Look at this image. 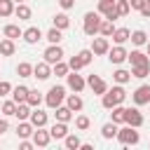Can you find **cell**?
Instances as JSON below:
<instances>
[{
  "label": "cell",
  "mask_w": 150,
  "mask_h": 150,
  "mask_svg": "<svg viewBox=\"0 0 150 150\" xmlns=\"http://www.w3.org/2000/svg\"><path fill=\"white\" fill-rule=\"evenodd\" d=\"M124 98H127L124 87H122V84H115L112 89H105V94H101V105H103L105 110H110V108L124 103Z\"/></svg>",
  "instance_id": "cell-1"
},
{
  "label": "cell",
  "mask_w": 150,
  "mask_h": 150,
  "mask_svg": "<svg viewBox=\"0 0 150 150\" xmlns=\"http://www.w3.org/2000/svg\"><path fill=\"white\" fill-rule=\"evenodd\" d=\"M66 101V87H61V84H54V87H49V91L45 94V103H47V108H59L61 103Z\"/></svg>",
  "instance_id": "cell-2"
},
{
  "label": "cell",
  "mask_w": 150,
  "mask_h": 150,
  "mask_svg": "<svg viewBox=\"0 0 150 150\" xmlns=\"http://www.w3.org/2000/svg\"><path fill=\"white\" fill-rule=\"evenodd\" d=\"M101 14L98 12H87L84 14V21H82V30H84V35H89V38H94L96 33H98V28H101Z\"/></svg>",
  "instance_id": "cell-3"
},
{
  "label": "cell",
  "mask_w": 150,
  "mask_h": 150,
  "mask_svg": "<svg viewBox=\"0 0 150 150\" xmlns=\"http://www.w3.org/2000/svg\"><path fill=\"white\" fill-rule=\"evenodd\" d=\"M122 145H136L138 141H141V134L136 131V127H122V129H117V136H115Z\"/></svg>",
  "instance_id": "cell-4"
},
{
  "label": "cell",
  "mask_w": 150,
  "mask_h": 150,
  "mask_svg": "<svg viewBox=\"0 0 150 150\" xmlns=\"http://www.w3.org/2000/svg\"><path fill=\"white\" fill-rule=\"evenodd\" d=\"M66 80H68V89H70V91H77V94H80V91L87 87V80H84L82 75H77V70H73V73L68 70Z\"/></svg>",
  "instance_id": "cell-5"
},
{
  "label": "cell",
  "mask_w": 150,
  "mask_h": 150,
  "mask_svg": "<svg viewBox=\"0 0 150 150\" xmlns=\"http://www.w3.org/2000/svg\"><path fill=\"white\" fill-rule=\"evenodd\" d=\"M124 124H129V127H143V115H141V110L138 108H127L124 110Z\"/></svg>",
  "instance_id": "cell-6"
},
{
  "label": "cell",
  "mask_w": 150,
  "mask_h": 150,
  "mask_svg": "<svg viewBox=\"0 0 150 150\" xmlns=\"http://www.w3.org/2000/svg\"><path fill=\"white\" fill-rule=\"evenodd\" d=\"M30 138H33V145H38V148H47L52 141V136H49V131H45V127H35Z\"/></svg>",
  "instance_id": "cell-7"
},
{
  "label": "cell",
  "mask_w": 150,
  "mask_h": 150,
  "mask_svg": "<svg viewBox=\"0 0 150 150\" xmlns=\"http://www.w3.org/2000/svg\"><path fill=\"white\" fill-rule=\"evenodd\" d=\"M42 56H45V61H47L49 66H54L56 61H61V59H63V49H61V45H49V47L45 49V54H42Z\"/></svg>",
  "instance_id": "cell-8"
},
{
  "label": "cell",
  "mask_w": 150,
  "mask_h": 150,
  "mask_svg": "<svg viewBox=\"0 0 150 150\" xmlns=\"http://www.w3.org/2000/svg\"><path fill=\"white\" fill-rule=\"evenodd\" d=\"M127 49L122 47V45H115L112 49H108V59H110V63H115V66H120V63H124L127 61Z\"/></svg>",
  "instance_id": "cell-9"
},
{
  "label": "cell",
  "mask_w": 150,
  "mask_h": 150,
  "mask_svg": "<svg viewBox=\"0 0 150 150\" xmlns=\"http://www.w3.org/2000/svg\"><path fill=\"white\" fill-rule=\"evenodd\" d=\"M131 98H134L136 105H145V103H150V84H141V87L131 94Z\"/></svg>",
  "instance_id": "cell-10"
},
{
  "label": "cell",
  "mask_w": 150,
  "mask_h": 150,
  "mask_svg": "<svg viewBox=\"0 0 150 150\" xmlns=\"http://www.w3.org/2000/svg\"><path fill=\"white\" fill-rule=\"evenodd\" d=\"M98 14H103V16L110 19V21L120 19L117 12H115V2H110V0H98Z\"/></svg>",
  "instance_id": "cell-11"
},
{
  "label": "cell",
  "mask_w": 150,
  "mask_h": 150,
  "mask_svg": "<svg viewBox=\"0 0 150 150\" xmlns=\"http://www.w3.org/2000/svg\"><path fill=\"white\" fill-rule=\"evenodd\" d=\"M94 42H91V52H94V56H103V54H108V49H110V42H108V38H91Z\"/></svg>",
  "instance_id": "cell-12"
},
{
  "label": "cell",
  "mask_w": 150,
  "mask_h": 150,
  "mask_svg": "<svg viewBox=\"0 0 150 150\" xmlns=\"http://www.w3.org/2000/svg\"><path fill=\"white\" fill-rule=\"evenodd\" d=\"M33 77H38V80H49V77H52V66H49L47 61L35 63V66H33Z\"/></svg>",
  "instance_id": "cell-13"
},
{
  "label": "cell",
  "mask_w": 150,
  "mask_h": 150,
  "mask_svg": "<svg viewBox=\"0 0 150 150\" xmlns=\"http://www.w3.org/2000/svg\"><path fill=\"white\" fill-rule=\"evenodd\" d=\"M87 84H89V87H91V91H94V94H98V96H101V94H105V89H108L105 80H103V77H98V75H89V77H87Z\"/></svg>",
  "instance_id": "cell-14"
},
{
  "label": "cell",
  "mask_w": 150,
  "mask_h": 150,
  "mask_svg": "<svg viewBox=\"0 0 150 150\" xmlns=\"http://www.w3.org/2000/svg\"><path fill=\"white\" fill-rule=\"evenodd\" d=\"M21 38H23L28 45H38V42L42 40V30H40L38 26H30V28H26V30H23V35H21Z\"/></svg>",
  "instance_id": "cell-15"
},
{
  "label": "cell",
  "mask_w": 150,
  "mask_h": 150,
  "mask_svg": "<svg viewBox=\"0 0 150 150\" xmlns=\"http://www.w3.org/2000/svg\"><path fill=\"white\" fill-rule=\"evenodd\" d=\"M66 105H68L73 112H80V110L84 108V101H82V96L75 91V94H66Z\"/></svg>",
  "instance_id": "cell-16"
},
{
  "label": "cell",
  "mask_w": 150,
  "mask_h": 150,
  "mask_svg": "<svg viewBox=\"0 0 150 150\" xmlns=\"http://www.w3.org/2000/svg\"><path fill=\"white\" fill-rule=\"evenodd\" d=\"M47 112H42L40 108H33L30 110V117H28V122L33 124V127H47Z\"/></svg>",
  "instance_id": "cell-17"
},
{
  "label": "cell",
  "mask_w": 150,
  "mask_h": 150,
  "mask_svg": "<svg viewBox=\"0 0 150 150\" xmlns=\"http://www.w3.org/2000/svg\"><path fill=\"white\" fill-rule=\"evenodd\" d=\"M66 134H68V122H54L52 129H49V136L56 138V141H63Z\"/></svg>",
  "instance_id": "cell-18"
},
{
  "label": "cell",
  "mask_w": 150,
  "mask_h": 150,
  "mask_svg": "<svg viewBox=\"0 0 150 150\" xmlns=\"http://www.w3.org/2000/svg\"><path fill=\"white\" fill-rule=\"evenodd\" d=\"M127 59L131 61V66H143V63H150V56H148L145 52H141V49L129 52V54H127Z\"/></svg>",
  "instance_id": "cell-19"
},
{
  "label": "cell",
  "mask_w": 150,
  "mask_h": 150,
  "mask_svg": "<svg viewBox=\"0 0 150 150\" xmlns=\"http://www.w3.org/2000/svg\"><path fill=\"white\" fill-rule=\"evenodd\" d=\"M33 124L28 122V120H19V127H16V136L19 138H30L33 136Z\"/></svg>",
  "instance_id": "cell-20"
},
{
  "label": "cell",
  "mask_w": 150,
  "mask_h": 150,
  "mask_svg": "<svg viewBox=\"0 0 150 150\" xmlns=\"http://www.w3.org/2000/svg\"><path fill=\"white\" fill-rule=\"evenodd\" d=\"M14 16H16L19 21H26V19L33 16V12H30V7H28L26 2H19V5H14Z\"/></svg>",
  "instance_id": "cell-21"
},
{
  "label": "cell",
  "mask_w": 150,
  "mask_h": 150,
  "mask_svg": "<svg viewBox=\"0 0 150 150\" xmlns=\"http://www.w3.org/2000/svg\"><path fill=\"white\" fill-rule=\"evenodd\" d=\"M56 112H54V117H56V122H70L73 120V110L68 108V105H59V108H54Z\"/></svg>",
  "instance_id": "cell-22"
},
{
  "label": "cell",
  "mask_w": 150,
  "mask_h": 150,
  "mask_svg": "<svg viewBox=\"0 0 150 150\" xmlns=\"http://www.w3.org/2000/svg\"><path fill=\"white\" fill-rule=\"evenodd\" d=\"M129 35H131V30H129V28H115L110 38H112V42H115V45H124V42L129 40Z\"/></svg>",
  "instance_id": "cell-23"
},
{
  "label": "cell",
  "mask_w": 150,
  "mask_h": 150,
  "mask_svg": "<svg viewBox=\"0 0 150 150\" xmlns=\"http://www.w3.org/2000/svg\"><path fill=\"white\" fill-rule=\"evenodd\" d=\"M28 98V87L19 84V87H12V101L14 103H23Z\"/></svg>",
  "instance_id": "cell-24"
},
{
  "label": "cell",
  "mask_w": 150,
  "mask_h": 150,
  "mask_svg": "<svg viewBox=\"0 0 150 150\" xmlns=\"http://www.w3.org/2000/svg\"><path fill=\"white\" fill-rule=\"evenodd\" d=\"M2 35H5V38H9V40H16V38H21V35H23V30H21L16 23H7V26L2 28Z\"/></svg>",
  "instance_id": "cell-25"
},
{
  "label": "cell",
  "mask_w": 150,
  "mask_h": 150,
  "mask_svg": "<svg viewBox=\"0 0 150 150\" xmlns=\"http://www.w3.org/2000/svg\"><path fill=\"white\" fill-rule=\"evenodd\" d=\"M63 145L68 148V150H80V145H82V141H80V136L77 134H66V138H63Z\"/></svg>",
  "instance_id": "cell-26"
},
{
  "label": "cell",
  "mask_w": 150,
  "mask_h": 150,
  "mask_svg": "<svg viewBox=\"0 0 150 150\" xmlns=\"http://www.w3.org/2000/svg\"><path fill=\"white\" fill-rule=\"evenodd\" d=\"M14 52H16V45H14V40H9V38L0 40V56H12Z\"/></svg>",
  "instance_id": "cell-27"
},
{
  "label": "cell",
  "mask_w": 150,
  "mask_h": 150,
  "mask_svg": "<svg viewBox=\"0 0 150 150\" xmlns=\"http://www.w3.org/2000/svg\"><path fill=\"white\" fill-rule=\"evenodd\" d=\"M52 21H54V26H56L59 30H66V28L70 26V19H68V14H66V12L54 14V19H52Z\"/></svg>",
  "instance_id": "cell-28"
},
{
  "label": "cell",
  "mask_w": 150,
  "mask_h": 150,
  "mask_svg": "<svg viewBox=\"0 0 150 150\" xmlns=\"http://www.w3.org/2000/svg\"><path fill=\"white\" fill-rule=\"evenodd\" d=\"M45 40L49 42V45H61V40H63V33L54 26V28H49L47 30V35H45Z\"/></svg>",
  "instance_id": "cell-29"
},
{
  "label": "cell",
  "mask_w": 150,
  "mask_h": 150,
  "mask_svg": "<svg viewBox=\"0 0 150 150\" xmlns=\"http://www.w3.org/2000/svg\"><path fill=\"white\" fill-rule=\"evenodd\" d=\"M42 101H45V96H42L38 89H28V98H26V103H28L30 108H38Z\"/></svg>",
  "instance_id": "cell-30"
},
{
  "label": "cell",
  "mask_w": 150,
  "mask_h": 150,
  "mask_svg": "<svg viewBox=\"0 0 150 150\" xmlns=\"http://www.w3.org/2000/svg\"><path fill=\"white\" fill-rule=\"evenodd\" d=\"M30 110H33V108H30V105H28L26 101H23V103H16L14 117H16V120H28V117H30Z\"/></svg>",
  "instance_id": "cell-31"
},
{
  "label": "cell",
  "mask_w": 150,
  "mask_h": 150,
  "mask_svg": "<svg viewBox=\"0 0 150 150\" xmlns=\"http://www.w3.org/2000/svg\"><path fill=\"white\" fill-rule=\"evenodd\" d=\"M112 112H110V122H115V124H124V105L120 103V105H115V108H110Z\"/></svg>",
  "instance_id": "cell-32"
},
{
  "label": "cell",
  "mask_w": 150,
  "mask_h": 150,
  "mask_svg": "<svg viewBox=\"0 0 150 150\" xmlns=\"http://www.w3.org/2000/svg\"><path fill=\"white\" fill-rule=\"evenodd\" d=\"M68 70H70V68H68V63H66L63 59H61V61H56V63L52 66V75H56V77H66V75H68Z\"/></svg>",
  "instance_id": "cell-33"
},
{
  "label": "cell",
  "mask_w": 150,
  "mask_h": 150,
  "mask_svg": "<svg viewBox=\"0 0 150 150\" xmlns=\"http://www.w3.org/2000/svg\"><path fill=\"white\" fill-rule=\"evenodd\" d=\"M148 75H150V63H143V66H131V77L143 80V77H148Z\"/></svg>",
  "instance_id": "cell-34"
},
{
  "label": "cell",
  "mask_w": 150,
  "mask_h": 150,
  "mask_svg": "<svg viewBox=\"0 0 150 150\" xmlns=\"http://www.w3.org/2000/svg\"><path fill=\"white\" fill-rule=\"evenodd\" d=\"M112 80H115L117 84H127V82L131 80V70H124V68H117V70L112 73Z\"/></svg>",
  "instance_id": "cell-35"
},
{
  "label": "cell",
  "mask_w": 150,
  "mask_h": 150,
  "mask_svg": "<svg viewBox=\"0 0 150 150\" xmlns=\"http://www.w3.org/2000/svg\"><path fill=\"white\" fill-rule=\"evenodd\" d=\"M16 75H19V77H33V63L21 61V63L16 66Z\"/></svg>",
  "instance_id": "cell-36"
},
{
  "label": "cell",
  "mask_w": 150,
  "mask_h": 150,
  "mask_svg": "<svg viewBox=\"0 0 150 150\" xmlns=\"http://www.w3.org/2000/svg\"><path fill=\"white\" fill-rule=\"evenodd\" d=\"M101 136H103V138H115V136H117V124H115V122H105V124L101 127Z\"/></svg>",
  "instance_id": "cell-37"
},
{
  "label": "cell",
  "mask_w": 150,
  "mask_h": 150,
  "mask_svg": "<svg viewBox=\"0 0 150 150\" xmlns=\"http://www.w3.org/2000/svg\"><path fill=\"white\" fill-rule=\"evenodd\" d=\"M129 40H131L136 47H141V45H145V42H148V33H145V30H134V33L129 35Z\"/></svg>",
  "instance_id": "cell-38"
},
{
  "label": "cell",
  "mask_w": 150,
  "mask_h": 150,
  "mask_svg": "<svg viewBox=\"0 0 150 150\" xmlns=\"http://www.w3.org/2000/svg\"><path fill=\"white\" fill-rule=\"evenodd\" d=\"M115 12H117V16H127V14L131 12L129 0H115Z\"/></svg>",
  "instance_id": "cell-39"
},
{
  "label": "cell",
  "mask_w": 150,
  "mask_h": 150,
  "mask_svg": "<svg viewBox=\"0 0 150 150\" xmlns=\"http://www.w3.org/2000/svg\"><path fill=\"white\" fill-rule=\"evenodd\" d=\"M112 30H115V23H112L110 19H103V21H101V28H98V33H101L103 38H110V35H112Z\"/></svg>",
  "instance_id": "cell-40"
},
{
  "label": "cell",
  "mask_w": 150,
  "mask_h": 150,
  "mask_svg": "<svg viewBox=\"0 0 150 150\" xmlns=\"http://www.w3.org/2000/svg\"><path fill=\"white\" fill-rule=\"evenodd\" d=\"M14 14V0H0V16H12Z\"/></svg>",
  "instance_id": "cell-41"
},
{
  "label": "cell",
  "mask_w": 150,
  "mask_h": 150,
  "mask_svg": "<svg viewBox=\"0 0 150 150\" xmlns=\"http://www.w3.org/2000/svg\"><path fill=\"white\" fill-rule=\"evenodd\" d=\"M89 124H91V120H89L87 115H77V117H75V127H77L80 131H87Z\"/></svg>",
  "instance_id": "cell-42"
},
{
  "label": "cell",
  "mask_w": 150,
  "mask_h": 150,
  "mask_svg": "<svg viewBox=\"0 0 150 150\" xmlns=\"http://www.w3.org/2000/svg\"><path fill=\"white\" fill-rule=\"evenodd\" d=\"M0 110H2V115H5V117H12V115H14V110H16V103L9 98V101H5V103H2V108H0Z\"/></svg>",
  "instance_id": "cell-43"
},
{
  "label": "cell",
  "mask_w": 150,
  "mask_h": 150,
  "mask_svg": "<svg viewBox=\"0 0 150 150\" xmlns=\"http://www.w3.org/2000/svg\"><path fill=\"white\" fill-rule=\"evenodd\" d=\"M77 56L82 59V63H84V66H89V63H91V59H94V52H91V49H82V52H77Z\"/></svg>",
  "instance_id": "cell-44"
},
{
  "label": "cell",
  "mask_w": 150,
  "mask_h": 150,
  "mask_svg": "<svg viewBox=\"0 0 150 150\" xmlns=\"http://www.w3.org/2000/svg\"><path fill=\"white\" fill-rule=\"evenodd\" d=\"M68 68H70V70H80V68H84V63H82V59L75 54V56L68 61Z\"/></svg>",
  "instance_id": "cell-45"
},
{
  "label": "cell",
  "mask_w": 150,
  "mask_h": 150,
  "mask_svg": "<svg viewBox=\"0 0 150 150\" xmlns=\"http://www.w3.org/2000/svg\"><path fill=\"white\" fill-rule=\"evenodd\" d=\"M7 94H12V84L5 82V80H0V96H7Z\"/></svg>",
  "instance_id": "cell-46"
},
{
  "label": "cell",
  "mask_w": 150,
  "mask_h": 150,
  "mask_svg": "<svg viewBox=\"0 0 150 150\" xmlns=\"http://www.w3.org/2000/svg\"><path fill=\"white\" fill-rule=\"evenodd\" d=\"M59 5H61V9H73L75 0H59Z\"/></svg>",
  "instance_id": "cell-47"
},
{
  "label": "cell",
  "mask_w": 150,
  "mask_h": 150,
  "mask_svg": "<svg viewBox=\"0 0 150 150\" xmlns=\"http://www.w3.org/2000/svg\"><path fill=\"white\" fill-rule=\"evenodd\" d=\"M143 5H145V0H129V7L131 9H141Z\"/></svg>",
  "instance_id": "cell-48"
},
{
  "label": "cell",
  "mask_w": 150,
  "mask_h": 150,
  "mask_svg": "<svg viewBox=\"0 0 150 150\" xmlns=\"http://www.w3.org/2000/svg\"><path fill=\"white\" fill-rule=\"evenodd\" d=\"M138 12H141V14L145 16V19H150V5H148V2H145V5H143V7L138 9Z\"/></svg>",
  "instance_id": "cell-49"
},
{
  "label": "cell",
  "mask_w": 150,
  "mask_h": 150,
  "mask_svg": "<svg viewBox=\"0 0 150 150\" xmlns=\"http://www.w3.org/2000/svg\"><path fill=\"white\" fill-rule=\"evenodd\" d=\"M19 148H21V150H30V148H33V141H26V138H23Z\"/></svg>",
  "instance_id": "cell-50"
},
{
  "label": "cell",
  "mask_w": 150,
  "mask_h": 150,
  "mask_svg": "<svg viewBox=\"0 0 150 150\" xmlns=\"http://www.w3.org/2000/svg\"><path fill=\"white\" fill-rule=\"evenodd\" d=\"M7 129H9V124H7V120L2 117V120H0V134H5Z\"/></svg>",
  "instance_id": "cell-51"
},
{
  "label": "cell",
  "mask_w": 150,
  "mask_h": 150,
  "mask_svg": "<svg viewBox=\"0 0 150 150\" xmlns=\"http://www.w3.org/2000/svg\"><path fill=\"white\" fill-rule=\"evenodd\" d=\"M145 47H148V52H145V54H148V56H150V40H148V42H145Z\"/></svg>",
  "instance_id": "cell-52"
},
{
  "label": "cell",
  "mask_w": 150,
  "mask_h": 150,
  "mask_svg": "<svg viewBox=\"0 0 150 150\" xmlns=\"http://www.w3.org/2000/svg\"><path fill=\"white\" fill-rule=\"evenodd\" d=\"M14 2H23V0H14Z\"/></svg>",
  "instance_id": "cell-53"
},
{
  "label": "cell",
  "mask_w": 150,
  "mask_h": 150,
  "mask_svg": "<svg viewBox=\"0 0 150 150\" xmlns=\"http://www.w3.org/2000/svg\"><path fill=\"white\" fill-rule=\"evenodd\" d=\"M145 2H148V5H150V0H145Z\"/></svg>",
  "instance_id": "cell-54"
},
{
  "label": "cell",
  "mask_w": 150,
  "mask_h": 150,
  "mask_svg": "<svg viewBox=\"0 0 150 150\" xmlns=\"http://www.w3.org/2000/svg\"><path fill=\"white\" fill-rule=\"evenodd\" d=\"M110 2H115V0H110Z\"/></svg>",
  "instance_id": "cell-55"
}]
</instances>
